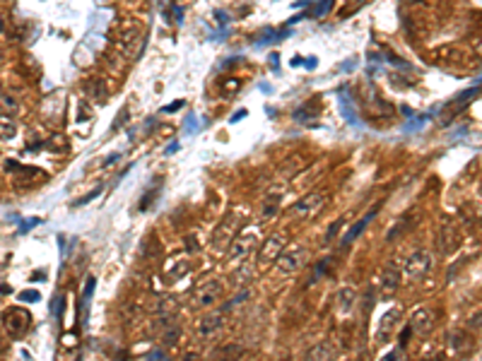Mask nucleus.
<instances>
[{
    "label": "nucleus",
    "instance_id": "c756f323",
    "mask_svg": "<svg viewBox=\"0 0 482 361\" xmlns=\"http://www.w3.org/2000/svg\"><path fill=\"white\" fill-rule=\"evenodd\" d=\"M0 61H3V46H0Z\"/></svg>",
    "mask_w": 482,
    "mask_h": 361
},
{
    "label": "nucleus",
    "instance_id": "4be33fe9",
    "mask_svg": "<svg viewBox=\"0 0 482 361\" xmlns=\"http://www.w3.org/2000/svg\"><path fill=\"white\" fill-rule=\"evenodd\" d=\"M248 296H251V291L244 289L241 294H237V298H232V301H227V304H224V311H229V308L237 306V304H244V301H248Z\"/></svg>",
    "mask_w": 482,
    "mask_h": 361
},
{
    "label": "nucleus",
    "instance_id": "a878e982",
    "mask_svg": "<svg viewBox=\"0 0 482 361\" xmlns=\"http://www.w3.org/2000/svg\"><path fill=\"white\" fill-rule=\"evenodd\" d=\"M20 301H39V291H22L20 294Z\"/></svg>",
    "mask_w": 482,
    "mask_h": 361
},
{
    "label": "nucleus",
    "instance_id": "0eeeda50",
    "mask_svg": "<svg viewBox=\"0 0 482 361\" xmlns=\"http://www.w3.org/2000/svg\"><path fill=\"white\" fill-rule=\"evenodd\" d=\"M285 236H270V238H265V244L261 246V253H258V263L261 265H268V263H273V260H277V255L285 251Z\"/></svg>",
    "mask_w": 482,
    "mask_h": 361
},
{
    "label": "nucleus",
    "instance_id": "f3484780",
    "mask_svg": "<svg viewBox=\"0 0 482 361\" xmlns=\"http://www.w3.org/2000/svg\"><path fill=\"white\" fill-rule=\"evenodd\" d=\"M241 354H244V349L239 345H227V347H222V349L215 352L213 361H237Z\"/></svg>",
    "mask_w": 482,
    "mask_h": 361
},
{
    "label": "nucleus",
    "instance_id": "5701e85b",
    "mask_svg": "<svg viewBox=\"0 0 482 361\" xmlns=\"http://www.w3.org/2000/svg\"><path fill=\"white\" fill-rule=\"evenodd\" d=\"M342 224H345V219H338V222H333V224H331V229L325 231V244H331L333 238H335V234H338L340 229H342Z\"/></svg>",
    "mask_w": 482,
    "mask_h": 361
},
{
    "label": "nucleus",
    "instance_id": "393cba45",
    "mask_svg": "<svg viewBox=\"0 0 482 361\" xmlns=\"http://www.w3.org/2000/svg\"><path fill=\"white\" fill-rule=\"evenodd\" d=\"M51 311H53L55 318H58V315L63 313V296H61V294H58V296H55L53 301H51Z\"/></svg>",
    "mask_w": 482,
    "mask_h": 361
},
{
    "label": "nucleus",
    "instance_id": "2eb2a0df",
    "mask_svg": "<svg viewBox=\"0 0 482 361\" xmlns=\"http://www.w3.org/2000/svg\"><path fill=\"white\" fill-rule=\"evenodd\" d=\"M333 359H335V349H333L331 342H321L306 354V361H333Z\"/></svg>",
    "mask_w": 482,
    "mask_h": 361
},
{
    "label": "nucleus",
    "instance_id": "1a4fd4ad",
    "mask_svg": "<svg viewBox=\"0 0 482 361\" xmlns=\"http://www.w3.org/2000/svg\"><path fill=\"white\" fill-rule=\"evenodd\" d=\"M432 325H434V313L429 311V308H417V311H412L410 315V328L417 332V335H427L429 330H432Z\"/></svg>",
    "mask_w": 482,
    "mask_h": 361
},
{
    "label": "nucleus",
    "instance_id": "f257e3e1",
    "mask_svg": "<svg viewBox=\"0 0 482 361\" xmlns=\"http://www.w3.org/2000/svg\"><path fill=\"white\" fill-rule=\"evenodd\" d=\"M325 200H328V195L325 193H309V195H304L301 200H297V203L292 205V214L294 217H299V219H311L314 214H318L321 210H323Z\"/></svg>",
    "mask_w": 482,
    "mask_h": 361
},
{
    "label": "nucleus",
    "instance_id": "aec40b11",
    "mask_svg": "<svg viewBox=\"0 0 482 361\" xmlns=\"http://www.w3.org/2000/svg\"><path fill=\"white\" fill-rule=\"evenodd\" d=\"M0 109L5 111V113H17V102L12 99V96H0Z\"/></svg>",
    "mask_w": 482,
    "mask_h": 361
},
{
    "label": "nucleus",
    "instance_id": "ddd939ff",
    "mask_svg": "<svg viewBox=\"0 0 482 361\" xmlns=\"http://www.w3.org/2000/svg\"><path fill=\"white\" fill-rule=\"evenodd\" d=\"M398 284H400L398 265H395V263H388V265L383 267V272H381V289H383V294H393V291L398 289Z\"/></svg>",
    "mask_w": 482,
    "mask_h": 361
},
{
    "label": "nucleus",
    "instance_id": "cd10ccee",
    "mask_svg": "<svg viewBox=\"0 0 482 361\" xmlns=\"http://www.w3.org/2000/svg\"><path fill=\"white\" fill-rule=\"evenodd\" d=\"M331 3H333V0H323V3H321V10H316V15H318V17H323L325 12L331 10Z\"/></svg>",
    "mask_w": 482,
    "mask_h": 361
},
{
    "label": "nucleus",
    "instance_id": "dca6fc26",
    "mask_svg": "<svg viewBox=\"0 0 482 361\" xmlns=\"http://www.w3.org/2000/svg\"><path fill=\"white\" fill-rule=\"evenodd\" d=\"M456 246H458V234H456V229L446 222L441 227V248H444V253H453Z\"/></svg>",
    "mask_w": 482,
    "mask_h": 361
},
{
    "label": "nucleus",
    "instance_id": "20e7f679",
    "mask_svg": "<svg viewBox=\"0 0 482 361\" xmlns=\"http://www.w3.org/2000/svg\"><path fill=\"white\" fill-rule=\"evenodd\" d=\"M400 308H388L386 313L381 315L379 328H376V345H386L388 339L395 335V328L400 325Z\"/></svg>",
    "mask_w": 482,
    "mask_h": 361
},
{
    "label": "nucleus",
    "instance_id": "b1692460",
    "mask_svg": "<svg viewBox=\"0 0 482 361\" xmlns=\"http://www.w3.org/2000/svg\"><path fill=\"white\" fill-rule=\"evenodd\" d=\"M328 263H331V258H323V260H321V265L314 270V277H311V282H316V279H321V277L325 275V267H328Z\"/></svg>",
    "mask_w": 482,
    "mask_h": 361
},
{
    "label": "nucleus",
    "instance_id": "7ed1b4c3",
    "mask_svg": "<svg viewBox=\"0 0 482 361\" xmlns=\"http://www.w3.org/2000/svg\"><path fill=\"white\" fill-rule=\"evenodd\" d=\"M304 263H306V248H301V246L290 248V251H282L275 260L277 270H280L282 275H294V272H299V267L304 265Z\"/></svg>",
    "mask_w": 482,
    "mask_h": 361
},
{
    "label": "nucleus",
    "instance_id": "a211bd4d",
    "mask_svg": "<svg viewBox=\"0 0 482 361\" xmlns=\"http://www.w3.org/2000/svg\"><path fill=\"white\" fill-rule=\"evenodd\" d=\"M15 133H17L15 121L10 116H0V140H10V137H15Z\"/></svg>",
    "mask_w": 482,
    "mask_h": 361
},
{
    "label": "nucleus",
    "instance_id": "6e6552de",
    "mask_svg": "<svg viewBox=\"0 0 482 361\" xmlns=\"http://www.w3.org/2000/svg\"><path fill=\"white\" fill-rule=\"evenodd\" d=\"M256 244H258L256 231H246V234H241L239 238H234V244H232V248H229V255L234 260H244L246 255L256 248Z\"/></svg>",
    "mask_w": 482,
    "mask_h": 361
},
{
    "label": "nucleus",
    "instance_id": "f8f14e48",
    "mask_svg": "<svg viewBox=\"0 0 482 361\" xmlns=\"http://www.w3.org/2000/svg\"><path fill=\"white\" fill-rule=\"evenodd\" d=\"M280 203H282V188H273L268 195H265V200H263V207H261L263 219L265 222L273 219V217L280 212Z\"/></svg>",
    "mask_w": 482,
    "mask_h": 361
},
{
    "label": "nucleus",
    "instance_id": "9d476101",
    "mask_svg": "<svg viewBox=\"0 0 482 361\" xmlns=\"http://www.w3.org/2000/svg\"><path fill=\"white\" fill-rule=\"evenodd\" d=\"M222 325H224L222 313H207L200 318V323H198V335H200V337H215L222 330Z\"/></svg>",
    "mask_w": 482,
    "mask_h": 361
},
{
    "label": "nucleus",
    "instance_id": "9b49d317",
    "mask_svg": "<svg viewBox=\"0 0 482 361\" xmlns=\"http://www.w3.org/2000/svg\"><path fill=\"white\" fill-rule=\"evenodd\" d=\"M376 212H379V207H372V210H369V212H367V214H364V217H362V219H359V222H357V224H355V227H352V229H350V231H348V234H345V236H342V241H340V246H342V248H348V246H350V244H355V241H357V238H359V236H362V231H364V229H367V227H369V222H372V219H374V214H376Z\"/></svg>",
    "mask_w": 482,
    "mask_h": 361
},
{
    "label": "nucleus",
    "instance_id": "39448f33",
    "mask_svg": "<svg viewBox=\"0 0 482 361\" xmlns=\"http://www.w3.org/2000/svg\"><path fill=\"white\" fill-rule=\"evenodd\" d=\"M429 270H432V255L427 251L412 253L408 263H405V277L408 279H422Z\"/></svg>",
    "mask_w": 482,
    "mask_h": 361
},
{
    "label": "nucleus",
    "instance_id": "c85d7f7f",
    "mask_svg": "<svg viewBox=\"0 0 482 361\" xmlns=\"http://www.w3.org/2000/svg\"><path fill=\"white\" fill-rule=\"evenodd\" d=\"M183 361H198V356H196V354H186V359H183Z\"/></svg>",
    "mask_w": 482,
    "mask_h": 361
},
{
    "label": "nucleus",
    "instance_id": "bb28decb",
    "mask_svg": "<svg viewBox=\"0 0 482 361\" xmlns=\"http://www.w3.org/2000/svg\"><path fill=\"white\" fill-rule=\"evenodd\" d=\"M147 361H169V356L164 352H150L147 354Z\"/></svg>",
    "mask_w": 482,
    "mask_h": 361
},
{
    "label": "nucleus",
    "instance_id": "423d86ee",
    "mask_svg": "<svg viewBox=\"0 0 482 361\" xmlns=\"http://www.w3.org/2000/svg\"><path fill=\"white\" fill-rule=\"evenodd\" d=\"M357 306V289L355 287H342L335 294V315L338 318H350Z\"/></svg>",
    "mask_w": 482,
    "mask_h": 361
},
{
    "label": "nucleus",
    "instance_id": "f03ea898",
    "mask_svg": "<svg viewBox=\"0 0 482 361\" xmlns=\"http://www.w3.org/2000/svg\"><path fill=\"white\" fill-rule=\"evenodd\" d=\"M222 291H224V287H222L220 279H215V277H210V279H205L203 284H198L196 291H193V301H196V306H213V304H217L222 296Z\"/></svg>",
    "mask_w": 482,
    "mask_h": 361
},
{
    "label": "nucleus",
    "instance_id": "4468645a",
    "mask_svg": "<svg viewBox=\"0 0 482 361\" xmlns=\"http://www.w3.org/2000/svg\"><path fill=\"white\" fill-rule=\"evenodd\" d=\"M27 323H29V315L22 313V311H8L5 313V325H8L10 332H15V335H22L24 328H27Z\"/></svg>",
    "mask_w": 482,
    "mask_h": 361
},
{
    "label": "nucleus",
    "instance_id": "412c9836",
    "mask_svg": "<svg viewBox=\"0 0 482 361\" xmlns=\"http://www.w3.org/2000/svg\"><path fill=\"white\" fill-rule=\"evenodd\" d=\"M379 361H405V354H403V347H395V349H391L388 354H383Z\"/></svg>",
    "mask_w": 482,
    "mask_h": 361
},
{
    "label": "nucleus",
    "instance_id": "6ab92c4d",
    "mask_svg": "<svg viewBox=\"0 0 482 361\" xmlns=\"http://www.w3.org/2000/svg\"><path fill=\"white\" fill-rule=\"evenodd\" d=\"M94 277H89L87 282H85V291H82V311L85 313H89V304H92V294H94Z\"/></svg>",
    "mask_w": 482,
    "mask_h": 361
}]
</instances>
